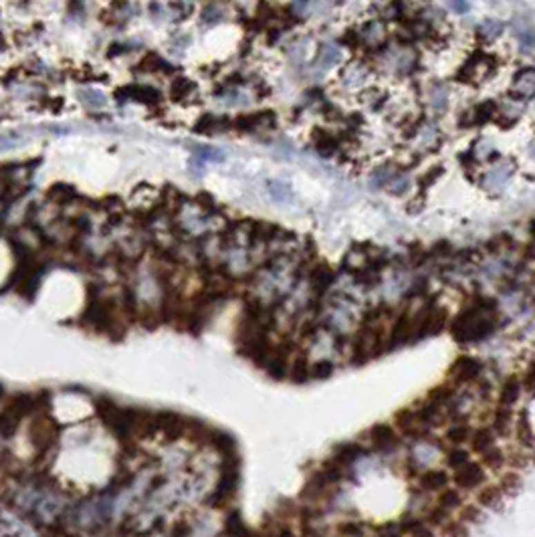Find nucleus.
I'll use <instances>...</instances> for the list:
<instances>
[{
  "label": "nucleus",
  "mask_w": 535,
  "mask_h": 537,
  "mask_svg": "<svg viewBox=\"0 0 535 537\" xmlns=\"http://www.w3.org/2000/svg\"><path fill=\"white\" fill-rule=\"evenodd\" d=\"M239 481H241V462H239V457L237 455L224 457L220 479H218L214 491L211 493V497L206 499V505H211V507L226 505L235 497V493L239 489Z\"/></svg>",
  "instance_id": "f257e3e1"
},
{
  "label": "nucleus",
  "mask_w": 535,
  "mask_h": 537,
  "mask_svg": "<svg viewBox=\"0 0 535 537\" xmlns=\"http://www.w3.org/2000/svg\"><path fill=\"white\" fill-rule=\"evenodd\" d=\"M451 483L463 493V491H479L483 485L487 483V469L479 460H469L463 467H458L451 475Z\"/></svg>",
  "instance_id": "f03ea898"
},
{
  "label": "nucleus",
  "mask_w": 535,
  "mask_h": 537,
  "mask_svg": "<svg viewBox=\"0 0 535 537\" xmlns=\"http://www.w3.org/2000/svg\"><path fill=\"white\" fill-rule=\"evenodd\" d=\"M370 440H372V447L380 453H390L398 447L400 442V436L396 434V430L392 424H386V422H378L370 429Z\"/></svg>",
  "instance_id": "7ed1b4c3"
},
{
  "label": "nucleus",
  "mask_w": 535,
  "mask_h": 537,
  "mask_svg": "<svg viewBox=\"0 0 535 537\" xmlns=\"http://www.w3.org/2000/svg\"><path fill=\"white\" fill-rule=\"evenodd\" d=\"M30 438H32V445L39 449V451H47L57 438V427L53 424L51 418H37L30 427Z\"/></svg>",
  "instance_id": "20e7f679"
},
{
  "label": "nucleus",
  "mask_w": 535,
  "mask_h": 537,
  "mask_svg": "<svg viewBox=\"0 0 535 537\" xmlns=\"http://www.w3.org/2000/svg\"><path fill=\"white\" fill-rule=\"evenodd\" d=\"M481 362L477 358H471V355H460L456 358L455 364L451 366V376L458 384H467V382H473L477 380L479 374H481Z\"/></svg>",
  "instance_id": "39448f33"
},
{
  "label": "nucleus",
  "mask_w": 535,
  "mask_h": 537,
  "mask_svg": "<svg viewBox=\"0 0 535 537\" xmlns=\"http://www.w3.org/2000/svg\"><path fill=\"white\" fill-rule=\"evenodd\" d=\"M418 487L422 493H440L442 489L451 487V475L442 469H427L418 473Z\"/></svg>",
  "instance_id": "423d86ee"
},
{
  "label": "nucleus",
  "mask_w": 535,
  "mask_h": 537,
  "mask_svg": "<svg viewBox=\"0 0 535 537\" xmlns=\"http://www.w3.org/2000/svg\"><path fill=\"white\" fill-rule=\"evenodd\" d=\"M115 97L117 99H135V101H142L146 106H154L160 101V91L154 89V87H148V85H128V87H119L115 91Z\"/></svg>",
  "instance_id": "0eeeda50"
},
{
  "label": "nucleus",
  "mask_w": 535,
  "mask_h": 537,
  "mask_svg": "<svg viewBox=\"0 0 535 537\" xmlns=\"http://www.w3.org/2000/svg\"><path fill=\"white\" fill-rule=\"evenodd\" d=\"M265 368H267V374L273 380H283L289 374V346L283 344V346L273 349Z\"/></svg>",
  "instance_id": "6e6552de"
},
{
  "label": "nucleus",
  "mask_w": 535,
  "mask_h": 537,
  "mask_svg": "<svg viewBox=\"0 0 535 537\" xmlns=\"http://www.w3.org/2000/svg\"><path fill=\"white\" fill-rule=\"evenodd\" d=\"M505 505V493L499 485H483L477 491V507L487 511H501Z\"/></svg>",
  "instance_id": "1a4fd4ad"
},
{
  "label": "nucleus",
  "mask_w": 535,
  "mask_h": 537,
  "mask_svg": "<svg viewBox=\"0 0 535 537\" xmlns=\"http://www.w3.org/2000/svg\"><path fill=\"white\" fill-rule=\"evenodd\" d=\"M364 453H366V451H364L362 445H358V442H344V445H340V447L335 449L331 460H333L335 465H340V467L346 469L349 465H353L360 457H364Z\"/></svg>",
  "instance_id": "9d476101"
},
{
  "label": "nucleus",
  "mask_w": 535,
  "mask_h": 537,
  "mask_svg": "<svg viewBox=\"0 0 535 537\" xmlns=\"http://www.w3.org/2000/svg\"><path fill=\"white\" fill-rule=\"evenodd\" d=\"M410 323H412V318L408 313H402L396 318L392 333H390V344H388L390 348H400L410 342Z\"/></svg>",
  "instance_id": "9b49d317"
},
{
  "label": "nucleus",
  "mask_w": 535,
  "mask_h": 537,
  "mask_svg": "<svg viewBox=\"0 0 535 537\" xmlns=\"http://www.w3.org/2000/svg\"><path fill=\"white\" fill-rule=\"evenodd\" d=\"M469 445H471V451H473V453L483 455V453H487L489 449L495 447V432L489 429V427L475 429L473 430V434H471Z\"/></svg>",
  "instance_id": "f8f14e48"
},
{
  "label": "nucleus",
  "mask_w": 535,
  "mask_h": 537,
  "mask_svg": "<svg viewBox=\"0 0 535 537\" xmlns=\"http://www.w3.org/2000/svg\"><path fill=\"white\" fill-rule=\"evenodd\" d=\"M402 527V534L406 537H436L432 527L428 525L425 519L418 517H408V519H400L398 521Z\"/></svg>",
  "instance_id": "ddd939ff"
},
{
  "label": "nucleus",
  "mask_w": 535,
  "mask_h": 537,
  "mask_svg": "<svg viewBox=\"0 0 535 537\" xmlns=\"http://www.w3.org/2000/svg\"><path fill=\"white\" fill-rule=\"evenodd\" d=\"M521 390H523L521 380H519L517 376H509L507 380L503 382V388H501L499 406H503V408H511V406H515V402H517L519 396H521Z\"/></svg>",
  "instance_id": "4468645a"
},
{
  "label": "nucleus",
  "mask_w": 535,
  "mask_h": 537,
  "mask_svg": "<svg viewBox=\"0 0 535 537\" xmlns=\"http://www.w3.org/2000/svg\"><path fill=\"white\" fill-rule=\"evenodd\" d=\"M436 505L442 507V509H447L449 513L458 511L463 505H465V501H463V493H460L456 487H447V489H442V491L436 495Z\"/></svg>",
  "instance_id": "2eb2a0df"
},
{
  "label": "nucleus",
  "mask_w": 535,
  "mask_h": 537,
  "mask_svg": "<svg viewBox=\"0 0 535 537\" xmlns=\"http://www.w3.org/2000/svg\"><path fill=\"white\" fill-rule=\"evenodd\" d=\"M511 422H513L511 408H503V406H499L497 412H495V418H493L491 430L495 432V436H507L509 430H511Z\"/></svg>",
  "instance_id": "dca6fc26"
},
{
  "label": "nucleus",
  "mask_w": 535,
  "mask_h": 537,
  "mask_svg": "<svg viewBox=\"0 0 535 537\" xmlns=\"http://www.w3.org/2000/svg\"><path fill=\"white\" fill-rule=\"evenodd\" d=\"M208 440L213 442L214 447H216L224 457L237 455V440H235L231 434H226V432H213V434L208 436Z\"/></svg>",
  "instance_id": "f3484780"
},
{
  "label": "nucleus",
  "mask_w": 535,
  "mask_h": 537,
  "mask_svg": "<svg viewBox=\"0 0 535 537\" xmlns=\"http://www.w3.org/2000/svg\"><path fill=\"white\" fill-rule=\"evenodd\" d=\"M224 534L228 537H249V527L244 525V521H242L241 513L239 511H233V513H228V517H226V521H224Z\"/></svg>",
  "instance_id": "a211bd4d"
},
{
  "label": "nucleus",
  "mask_w": 535,
  "mask_h": 537,
  "mask_svg": "<svg viewBox=\"0 0 535 537\" xmlns=\"http://www.w3.org/2000/svg\"><path fill=\"white\" fill-rule=\"evenodd\" d=\"M333 283V271L327 265H318L311 271V285L318 293H323Z\"/></svg>",
  "instance_id": "6ab92c4d"
},
{
  "label": "nucleus",
  "mask_w": 535,
  "mask_h": 537,
  "mask_svg": "<svg viewBox=\"0 0 535 537\" xmlns=\"http://www.w3.org/2000/svg\"><path fill=\"white\" fill-rule=\"evenodd\" d=\"M471 434H473V429L467 422H456V424H453L451 429L447 430V440L453 447H463L465 442L471 440Z\"/></svg>",
  "instance_id": "aec40b11"
},
{
  "label": "nucleus",
  "mask_w": 535,
  "mask_h": 537,
  "mask_svg": "<svg viewBox=\"0 0 535 537\" xmlns=\"http://www.w3.org/2000/svg\"><path fill=\"white\" fill-rule=\"evenodd\" d=\"M23 418H19L10 408H4L2 412H0V436H4V438H10L17 429H19V422H21Z\"/></svg>",
  "instance_id": "412c9836"
},
{
  "label": "nucleus",
  "mask_w": 535,
  "mask_h": 537,
  "mask_svg": "<svg viewBox=\"0 0 535 537\" xmlns=\"http://www.w3.org/2000/svg\"><path fill=\"white\" fill-rule=\"evenodd\" d=\"M309 370H311V366H309V362H307V358L305 355H299V358H295V362L291 364V370H289V378L293 380L295 384H303V382H307L309 380Z\"/></svg>",
  "instance_id": "4be33fe9"
},
{
  "label": "nucleus",
  "mask_w": 535,
  "mask_h": 537,
  "mask_svg": "<svg viewBox=\"0 0 535 537\" xmlns=\"http://www.w3.org/2000/svg\"><path fill=\"white\" fill-rule=\"evenodd\" d=\"M481 465L485 467V469H491V471H499V469H503V465H505V455H503V451L495 445L493 449H489L487 453H483Z\"/></svg>",
  "instance_id": "5701e85b"
},
{
  "label": "nucleus",
  "mask_w": 535,
  "mask_h": 537,
  "mask_svg": "<svg viewBox=\"0 0 535 537\" xmlns=\"http://www.w3.org/2000/svg\"><path fill=\"white\" fill-rule=\"evenodd\" d=\"M499 487L503 489L505 497H513V495H517V493L521 491V487H523V479H521L519 473H515V471H507V473L501 477Z\"/></svg>",
  "instance_id": "b1692460"
},
{
  "label": "nucleus",
  "mask_w": 535,
  "mask_h": 537,
  "mask_svg": "<svg viewBox=\"0 0 535 537\" xmlns=\"http://www.w3.org/2000/svg\"><path fill=\"white\" fill-rule=\"evenodd\" d=\"M517 436L519 440L525 445V447H534L535 445V432L532 429V422H529V416L527 412H523L519 416V422H517Z\"/></svg>",
  "instance_id": "393cba45"
},
{
  "label": "nucleus",
  "mask_w": 535,
  "mask_h": 537,
  "mask_svg": "<svg viewBox=\"0 0 535 537\" xmlns=\"http://www.w3.org/2000/svg\"><path fill=\"white\" fill-rule=\"evenodd\" d=\"M481 519H483V509L481 507H477V505H463V507L458 509V521L465 523L467 527L481 523Z\"/></svg>",
  "instance_id": "a878e982"
},
{
  "label": "nucleus",
  "mask_w": 535,
  "mask_h": 537,
  "mask_svg": "<svg viewBox=\"0 0 535 537\" xmlns=\"http://www.w3.org/2000/svg\"><path fill=\"white\" fill-rule=\"evenodd\" d=\"M226 126L228 124V119H218V117H214V115H202L198 121H196V126H194V132L196 134H213L214 128H220V126Z\"/></svg>",
  "instance_id": "bb28decb"
},
{
  "label": "nucleus",
  "mask_w": 535,
  "mask_h": 537,
  "mask_svg": "<svg viewBox=\"0 0 535 537\" xmlns=\"http://www.w3.org/2000/svg\"><path fill=\"white\" fill-rule=\"evenodd\" d=\"M338 531L344 537H364L366 534V525L358 519H346L338 525Z\"/></svg>",
  "instance_id": "cd10ccee"
},
{
  "label": "nucleus",
  "mask_w": 535,
  "mask_h": 537,
  "mask_svg": "<svg viewBox=\"0 0 535 537\" xmlns=\"http://www.w3.org/2000/svg\"><path fill=\"white\" fill-rule=\"evenodd\" d=\"M469 460H471V453L465 451V449H460V447H453V449L447 453V467H449L451 471H456L458 467H463V465L469 462Z\"/></svg>",
  "instance_id": "c85d7f7f"
},
{
  "label": "nucleus",
  "mask_w": 535,
  "mask_h": 537,
  "mask_svg": "<svg viewBox=\"0 0 535 537\" xmlns=\"http://www.w3.org/2000/svg\"><path fill=\"white\" fill-rule=\"evenodd\" d=\"M194 91V83L186 77H180L172 83V99H184L186 95H190Z\"/></svg>",
  "instance_id": "c756f323"
},
{
  "label": "nucleus",
  "mask_w": 535,
  "mask_h": 537,
  "mask_svg": "<svg viewBox=\"0 0 535 537\" xmlns=\"http://www.w3.org/2000/svg\"><path fill=\"white\" fill-rule=\"evenodd\" d=\"M331 374H333V364L327 362V360L315 362V364L311 366V370H309V376L313 378V380H325V378H329Z\"/></svg>",
  "instance_id": "7c9ffc66"
},
{
  "label": "nucleus",
  "mask_w": 535,
  "mask_h": 537,
  "mask_svg": "<svg viewBox=\"0 0 535 537\" xmlns=\"http://www.w3.org/2000/svg\"><path fill=\"white\" fill-rule=\"evenodd\" d=\"M194 154H196V160H222V154L214 148H206V146H196L194 148Z\"/></svg>",
  "instance_id": "2f4dec72"
},
{
  "label": "nucleus",
  "mask_w": 535,
  "mask_h": 537,
  "mask_svg": "<svg viewBox=\"0 0 535 537\" xmlns=\"http://www.w3.org/2000/svg\"><path fill=\"white\" fill-rule=\"evenodd\" d=\"M374 537H404L400 523H384L378 527Z\"/></svg>",
  "instance_id": "473e14b6"
},
{
  "label": "nucleus",
  "mask_w": 535,
  "mask_h": 537,
  "mask_svg": "<svg viewBox=\"0 0 535 537\" xmlns=\"http://www.w3.org/2000/svg\"><path fill=\"white\" fill-rule=\"evenodd\" d=\"M81 101L85 104V106H89V108H99V106H104L106 104V99L101 97V93H97V91H83L81 93Z\"/></svg>",
  "instance_id": "72a5a7b5"
},
{
  "label": "nucleus",
  "mask_w": 535,
  "mask_h": 537,
  "mask_svg": "<svg viewBox=\"0 0 535 537\" xmlns=\"http://www.w3.org/2000/svg\"><path fill=\"white\" fill-rule=\"evenodd\" d=\"M521 386L535 396V362L529 366V368H527V372H525V376H523Z\"/></svg>",
  "instance_id": "f704fd0d"
},
{
  "label": "nucleus",
  "mask_w": 535,
  "mask_h": 537,
  "mask_svg": "<svg viewBox=\"0 0 535 537\" xmlns=\"http://www.w3.org/2000/svg\"><path fill=\"white\" fill-rule=\"evenodd\" d=\"M190 531H192V529H190V525H188L186 521H180V523L174 527V536L172 537H188L190 536Z\"/></svg>",
  "instance_id": "c9c22d12"
},
{
  "label": "nucleus",
  "mask_w": 535,
  "mask_h": 537,
  "mask_svg": "<svg viewBox=\"0 0 535 537\" xmlns=\"http://www.w3.org/2000/svg\"><path fill=\"white\" fill-rule=\"evenodd\" d=\"M451 251V244L447 241H442V244L438 242V244H434V248H432V253H449Z\"/></svg>",
  "instance_id": "e433bc0d"
},
{
  "label": "nucleus",
  "mask_w": 535,
  "mask_h": 537,
  "mask_svg": "<svg viewBox=\"0 0 535 537\" xmlns=\"http://www.w3.org/2000/svg\"><path fill=\"white\" fill-rule=\"evenodd\" d=\"M453 6H455V8H458V10H467V4H463V2H455Z\"/></svg>",
  "instance_id": "4c0bfd02"
},
{
  "label": "nucleus",
  "mask_w": 535,
  "mask_h": 537,
  "mask_svg": "<svg viewBox=\"0 0 535 537\" xmlns=\"http://www.w3.org/2000/svg\"><path fill=\"white\" fill-rule=\"evenodd\" d=\"M0 396H2V388H0Z\"/></svg>",
  "instance_id": "58836bf2"
}]
</instances>
